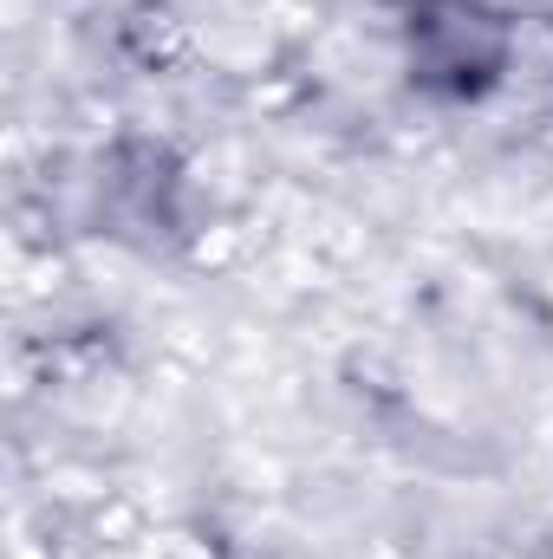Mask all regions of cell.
<instances>
[{"label": "cell", "instance_id": "6da1fadb", "mask_svg": "<svg viewBox=\"0 0 553 559\" xmlns=\"http://www.w3.org/2000/svg\"><path fill=\"white\" fill-rule=\"evenodd\" d=\"M411 66L416 85L469 98L502 72V26L475 7H423L411 26Z\"/></svg>", "mask_w": 553, "mask_h": 559}]
</instances>
